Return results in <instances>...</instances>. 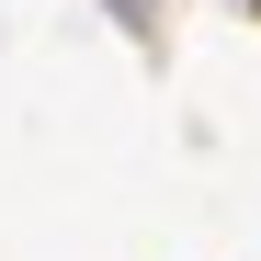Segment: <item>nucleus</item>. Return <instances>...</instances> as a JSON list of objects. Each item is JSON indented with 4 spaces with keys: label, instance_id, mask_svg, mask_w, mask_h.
I'll return each mask as SVG.
<instances>
[{
    "label": "nucleus",
    "instance_id": "1",
    "mask_svg": "<svg viewBox=\"0 0 261 261\" xmlns=\"http://www.w3.org/2000/svg\"><path fill=\"white\" fill-rule=\"evenodd\" d=\"M102 12H114L125 34H137V46H159V23H170V0H102Z\"/></svg>",
    "mask_w": 261,
    "mask_h": 261
},
{
    "label": "nucleus",
    "instance_id": "2",
    "mask_svg": "<svg viewBox=\"0 0 261 261\" xmlns=\"http://www.w3.org/2000/svg\"><path fill=\"white\" fill-rule=\"evenodd\" d=\"M239 12H250V23H261V0H239Z\"/></svg>",
    "mask_w": 261,
    "mask_h": 261
}]
</instances>
